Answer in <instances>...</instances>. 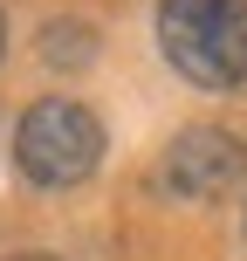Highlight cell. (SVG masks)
<instances>
[{
  "label": "cell",
  "mask_w": 247,
  "mask_h": 261,
  "mask_svg": "<svg viewBox=\"0 0 247 261\" xmlns=\"http://www.w3.org/2000/svg\"><path fill=\"white\" fill-rule=\"evenodd\" d=\"M158 55L193 90L247 83V0H158Z\"/></svg>",
  "instance_id": "obj_1"
},
{
  "label": "cell",
  "mask_w": 247,
  "mask_h": 261,
  "mask_svg": "<svg viewBox=\"0 0 247 261\" xmlns=\"http://www.w3.org/2000/svg\"><path fill=\"white\" fill-rule=\"evenodd\" d=\"M103 158V124L90 117V103H69V96H41V103L21 110L14 124V165H21L28 186L41 193H62V186H83Z\"/></svg>",
  "instance_id": "obj_2"
},
{
  "label": "cell",
  "mask_w": 247,
  "mask_h": 261,
  "mask_svg": "<svg viewBox=\"0 0 247 261\" xmlns=\"http://www.w3.org/2000/svg\"><path fill=\"white\" fill-rule=\"evenodd\" d=\"M158 179H165V193H179V199H227L234 186H247V144L234 130L193 124V130H179V138L165 144Z\"/></svg>",
  "instance_id": "obj_3"
},
{
  "label": "cell",
  "mask_w": 247,
  "mask_h": 261,
  "mask_svg": "<svg viewBox=\"0 0 247 261\" xmlns=\"http://www.w3.org/2000/svg\"><path fill=\"white\" fill-rule=\"evenodd\" d=\"M83 55H90V35L83 28H48L41 35V62L48 69H83Z\"/></svg>",
  "instance_id": "obj_4"
},
{
  "label": "cell",
  "mask_w": 247,
  "mask_h": 261,
  "mask_svg": "<svg viewBox=\"0 0 247 261\" xmlns=\"http://www.w3.org/2000/svg\"><path fill=\"white\" fill-rule=\"evenodd\" d=\"M14 261H55V254H14Z\"/></svg>",
  "instance_id": "obj_5"
},
{
  "label": "cell",
  "mask_w": 247,
  "mask_h": 261,
  "mask_svg": "<svg viewBox=\"0 0 247 261\" xmlns=\"http://www.w3.org/2000/svg\"><path fill=\"white\" fill-rule=\"evenodd\" d=\"M0 55H7V21H0Z\"/></svg>",
  "instance_id": "obj_6"
},
{
  "label": "cell",
  "mask_w": 247,
  "mask_h": 261,
  "mask_svg": "<svg viewBox=\"0 0 247 261\" xmlns=\"http://www.w3.org/2000/svg\"><path fill=\"white\" fill-rule=\"evenodd\" d=\"M240 227H247V213H240Z\"/></svg>",
  "instance_id": "obj_7"
}]
</instances>
